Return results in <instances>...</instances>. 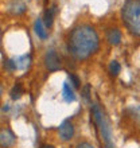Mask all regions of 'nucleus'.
Wrapping results in <instances>:
<instances>
[{"label": "nucleus", "instance_id": "f257e3e1", "mask_svg": "<svg viewBox=\"0 0 140 148\" xmlns=\"http://www.w3.org/2000/svg\"><path fill=\"white\" fill-rule=\"evenodd\" d=\"M100 40L96 30L90 26H78L69 36V51L74 58L86 59L98 50Z\"/></svg>", "mask_w": 140, "mask_h": 148}, {"label": "nucleus", "instance_id": "f03ea898", "mask_svg": "<svg viewBox=\"0 0 140 148\" xmlns=\"http://www.w3.org/2000/svg\"><path fill=\"white\" fill-rule=\"evenodd\" d=\"M121 18L127 30L140 38V0H127L121 8Z\"/></svg>", "mask_w": 140, "mask_h": 148}, {"label": "nucleus", "instance_id": "7ed1b4c3", "mask_svg": "<svg viewBox=\"0 0 140 148\" xmlns=\"http://www.w3.org/2000/svg\"><path fill=\"white\" fill-rule=\"evenodd\" d=\"M92 114H93V120L94 123L97 124L98 129H100V133L102 136V140H104L106 148H115L112 143V132H110V127H109L108 121H106V117L104 116L102 110L100 109L98 105H92Z\"/></svg>", "mask_w": 140, "mask_h": 148}, {"label": "nucleus", "instance_id": "20e7f679", "mask_svg": "<svg viewBox=\"0 0 140 148\" xmlns=\"http://www.w3.org/2000/svg\"><path fill=\"white\" fill-rule=\"evenodd\" d=\"M45 65L49 69V71H57L61 69V59H59L58 54L54 50L47 51L45 55Z\"/></svg>", "mask_w": 140, "mask_h": 148}, {"label": "nucleus", "instance_id": "39448f33", "mask_svg": "<svg viewBox=\"0 0 140 148\" xmlns=\"http://www.w3.org/2000/svg\"><path fill=\"white\" fill-rule=\"evenodd\" d=\"M58 132H59V137H61L63 141H69V140H71L74 136V127L69 120H65L62 124L59 125Z\"/></svg>", "mask_w": 140, "mask_h": 148}, {"label": "nucleus", "instance_id": "423d86ee", "mask_svg": "<svg viewBox=\"0 0 140 148\" xmlns=\"http://www.w3.org/2000/svg\"><path fill=\"white\" fill-rule=\"evenodd\" d=\"M15 144V135L10 129H0V147L10 148Z\"/></svg>", "mask_w": 140, "mask_h": 148}, {"label": "nucleus", "instance_id": "0eeeda50", "mask_svg": "<svg viewBox=\"0 0 140 148\" xmlns=\"http://www.w3.org/2000/svg\"><path fill=\"white\" fill-rule=\"evenodd\" d=\"M8 11L14 14V15H19L26 11V5L22 0H12L11 3L8 4Z\"/></svg>", "mask_w": 140, "mask_h": 148}, {"label": "nucleus", "instance_id": "6e6552de", "mask_svg": "<svg viewBox=\"0 0 140 148\" xmlns=\"http://www.w3.org/2000/svg\"><path fill=\"white\" fill-rule=\"evenodd\" d=\"M106 39H108V42L113 46H116L119 43L121 42V32L120 30H117V28H112V30H109L108 34H106Z\"/></svg>", "mask_w": 140, "mask_h": 148}, {"label": "nucleus", "instance_id": "1a4fd4ad", "mask_svg": "<svg viewBox=\"0 0 140 148\" xmlns=\"http://www.w3.org/2000/svg\"><path fill=\"white\" fill-rule=\"evenodd\" d=\"M15 63H16V69H20V70H26L30 63H31V58L30 55H23V57H19V58L15 59Z\"/></svg>", "mask_w": 140, "mask_h": 148}, {"label": "nucleus", "instance_id": "9d476101", "mask_svg": "<svg viewBox=\"0 0 140 148\" xmlns=\"http://www.w3.org/2000/svg\"><path fill=\"white\" fill-rule=\"evenodd\" d=\"M62 96H63V100H65L66 102H73V101H75V96H74L73 90H71V88L69 86V84H67V82H65V84H63Z\"/></svg>", "mask_w": 140, "mask_h": 148}, {"label": "nucleus", "instance_id": "9b49d317", "mask_svg": "<svg viewBox=\"0 0 140 148\" xmlns=\"http://www.w3.org/2000/svg\"><path fill=\"white\" fill-rule=\"evenodd\" d=\"M35 32H36V35H38L40 39H46L47 38V32H46V30H45V26H43L42 19H38L36 22H35Z\"/></svg>", "mask_w": 140, "mask_h": 148}, {"label": "nucleus", "instance_id": "f8f14e48", "mask_svg": "<svg viewBox=\"0 0 140 148\" xmlns=\"http://www.w3.org/2000/svg\"><path fill=\"white\" fill-rule=\"evenodd\" d=\"M54 14H55V7H51L50 10H47L45 12V24H46V27H51L53 26V18H54Z\"/></svg>", "mask_w": 140, "mask_h": 148}, {"label": "nucleus", "instance_id": "ddd939ff", "mask_svg": "<svg viewBox=\"0 0 140 148\" xmlns=\"http://www.w3.org/2000/svg\"><path fill=\"white\" fill-rule=\"evenodd\" d=\"M23 93H24L23 86L20 85V84H16V85L12 88V90H11V98L12 100H19Z\"/></svg>", "mask_w": 140, "mask_h": 148}, {"label": "nucleus", "instance_id": "4468645a", "mask_svg": "<svg viewBox=\"0 0 140 148\" xmlns=\"http://www.w3.org/2000/svg\"><path fill=\"white\" fill-rule=\"evenodd\" d=\"M109 71H110V74H112V75H117V74L121 71L120 63L117 62V61H112V62H110V65H109Z\"/></svg>", "mask_w": 140, "mask_h": 148}, {"label": "nucleus", "instance_id": "2eb2a0df", "mask_svg": "<svg viewBox=\"0 0 140 148\" xmlns=\"http://www.w3.org/2000/svg\"><path fill=\"white\" fill-rule=\"evenodd\" d=\"M82 97L85 98L86 102H90V85L89 84H86L84 86V89H82Z\"/></svg>", "mask_w": 140, "mask_h": 148}, {"label": "nucleus", "instance_id": "dca6fc26", "mask_svg": "<svg viewBox=\"0 0 140 148\" xmlns=\"http://www.w3.org/2000/svg\"><path fill=\"white\" fill-rule=\"evenodd\" d=\"M69 78H70V81H71V84L74 85V88H80V79H78V77L77 75H74V74H70L69 75Z\"/></svg>", "mask_w": 140, "mask_h": 148}, {"label": "nucleus", "instance_id": "f3484780", "mask_svg": "<svg viewBox=\"0 0 140 148\" xmlns=\"http://www.w3.org/2000/svg\"><path fill=\"white\" fill-rule=\"evenodd\" d=\"M75 148H93V145L89 144V143H80Z\"/></svg>", "mask_w": 140, "mask_h": 148}, {"label": "nucleus", "instance_id": "a211bd4d", "mask_svg": "<svg viewBox=\"0 0 140 148\" xmlns=\"http://www.w3.org/2000/svg\"><path fill=\"white\" fill-rule=\"evenodd\" d=\"M1 94H3V88H1V85H0V97H1Z\"/></svg>", "mask_w": 140, "mask_h": 148}, {"label": "nucleus", "instance_id": "6ab92c4d", "mask_svg": "<svg viewBox=\"0 0 140 148\" xmlns=\"http://www.w3.org/2000/svg\"><path fill=\"white\" fill-rule=\"evenodd\" d=\"M43 148H54V147H53V145H45Z\"/></svg>", "mask_w": 140, "mask_h": 148}]
</instances>
